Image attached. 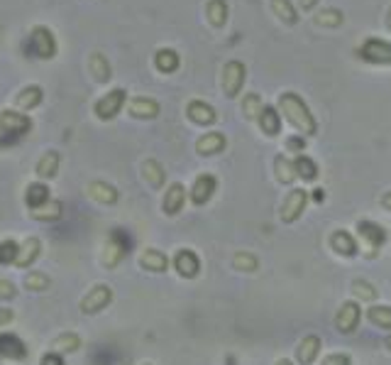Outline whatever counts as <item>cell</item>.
Here are the masks:
<instances>
[{
    "mask_svg": "<svg viewBox=\"0 0 391 365\" xmlns=\"http://www.w3.org/2000/svg\"><path fill=\"white\" fill-rule=\"evenodd\" d=\"M171 265H174V270H176V275L184 277V280H193V277H198V272H201V258H198L196 250H191V247L176 250Z\"/></svg>",
    "mask_w": 391,
    "mask_h": 365,
    "instance_id": "30bf717a",
    "label": "cell"
},
{
    "mask_svg": "<svg viewBox=\"0 0 391 365\" xmlns=\"http://www.w3.org/2000/svg\"><path fill=\"white\" fill-rule=\"evenodd\" d=\"M39 255H42V241L37 236L25 238V243H20V250H17L15 267L17 270H27V267H32L37 263Z\"/></svg>",
    "mask_w": 391,
    "mask_h": 365,
    "instance_id": "e0dca14e",
    "label": "cell"
},
{
    "mask_svg": "<svg viewBox=\"0 0 391 365\" xmlns=\"http://www.w3.org/2000/svg\"><path fill=\"white\" fill-rule=\"evenodd\" d=\"M42 98H45V91L39 89V86H25L20 93L15 96V106L20 108V111H32V108H37L39 103H42Z\"/></svg>",
    "mask_w": 391,
    "mask_h": 365,
    "instance_id": "83f0119b",
    "label": "cell"
},
{
    "mask_svg": "<svg viewBox=\"0 0 391 365\" xmlns=\"http://www.w3.org/2000/svg\"><path fill=\"white\" fill-rule=\"evenodd\" d=\"M245 76H247V69L242 62L233 59L223 67V93L228 98H235V96L240 93L242 86H245Z\"/></svg>",
    "mask_w": 391,
    "mask_h": 365,
    "instance_id": "9c48e42d",
    "label": "cell"
},
{
    "mask_svg": "<svg viewBox=\"0 0 391 365\" xmlns=\"http://www.w3.org/2000/svg\"><path fill=\"white\" fill-rule=\"evenodd\" d=\"M117 353L110 346H98V349L91 353V365H115Z\"/></svg>",
    "mask_w": 391,
    "mask_h": 365,
    "instance_id": "7bdbcfd3",
    "label": "cell"
},
{
    "mask_svg": "<svg viewBox=\"0 0 391 365\" xmlns=\"http://www.w3.org/2000/svg\"><path fill=\"white\" fill-rule=\"evenodd\" d=\"M29 351H27V343L23 338L17 336V333L10 331H0V360H27Z\"/></svg>",
    "mask_w": 391,
    "mask_h": 365,
    "instance_id": "8fae6325",
    "label": "cell"
},
{
    "mask_svg": "<svg viewBox=\"0 0 391 365\" xmlns=\"http://www.w3.org/2000/svg\"><path fill=\"white\" fill-rule=\"evenodd\" d=\"M259 128L267 137H276L281 133V113L272 106H264L262 113H259Z\"/></svg>",
    "mask_w": 391,
    "mask_h": 365,
    "instance_id": "d4e9b609",
    "label": "cell"
},
{
    "mask_svg": "<svg viewBox=\"0 0 391 365\" xmlns=\"http://www.w3.org/2000/svg\"><path fill=\"white\" fill-rule=\"evenodd\" d=\"M186 115H189L191 123L196 125H213L215 120H218V113H215V108L211 106V103L201 101V98H193V101H189V106H186Z\"/></svg>",
    "mask_w": 391,
    "mask_h": 365,
    "instance_id": "ac0fdd59",
    "label": "cell"
},
{
    "mask_svg": "<svg viewBox=\"0 0 391 365\" xmlns=\"http://www.w3.org/2000/svg\"><path fill=\"white\" fill-rule=\"evenodd\" d=\"M233 267H235V270H240V272H257L259 260L254 258L252 253H235Z\"/></svg>",
    "mask_w": 391,
    "mask_h": 365,
    "instance_id": "b9f144b4",
    "label": "cell"
},
{
    "mask_svg": "<svg viewBox=\"0 0 391 365\" xmlns=\"http://www.w3.org/2000/svg\"><path fill=\"white\" fill-rule=\"evenodd\" d=\"M342 20H345V15L337 8H325V10L316 12V25H320V27H340Z\"/></svg>",
    "mask_w": 391,
    "mask_h": 365,
    "instance_id": "f35d334b",
    "label": "cell"
},
{
    "mask_svg": "<svg viewBox=\"0 0 391 365\" xmlns=\"http://www.w3.org/2000/svg\"><path fill=\"white\" fill-rule=\"evenodd\" d=\"M125 101H128V91L125 89H112L108 91L103 98H98L93 106V113L98 120H112L117 113L123 111Z\"/></svg>",
    "mask_w": 391,
    "mask_h": 365,
    "instance_id": "8992f818",
    "label": "cell"
},
{
    "mask_svg": "<svg viewBox=\"0 0 391 365\" xmlns=\"http://www.w3.org/2000/svg\"><path fill=\"white\" fill-rule=\"evenodd\" d=\"M320 336L311 333V336L301 338V343L296 346V360L301 365H313L318 360V353H320Z\"/></svg>",
    "mask_w": 391,
    "mask_h": 365,
    "instance_id": "cb8c5ba5",
    "label": "cell"
},
{
    "mask_svg": "<svg viewBox=\"0 0 391 365\" xmlns=\"http://www.w3.org/2000/svg\"><path fill=\"white\" fill-rule=\"evenodd\" d=\"M15 319V314H12V309H8V307H0V329H5L10 321Z\"/></svg>",
    "mask_w": 391,
    "mask_h": 365,
    "instance_id": "681fc988",
    "label": "cell"
},
{
    "mask_svg": "<svg viewBox=\"0 0 391 365\" xmlns=\"http://www.w3.org/2000/svg\"><path fill=\"white\" fill-rule=\"evenodd\" d=\"M352 292H355V297H357L359 302H375V299H377V289L369 285L367 280H355V282H352Z\"/></svg>",
    "mask_w": 391,
    "mask_h": 365,
    "instance_id": "ee69618b",
    "label": "cell"
},
{
    "mask_svg": "<svg viewBox=\"0 0 391 365\" xmlns=\"http://www.w3.org/2000/svg\"><path fill=\"white\" fill-rule=\"evenodd\" d=\"M15 297H17L15 282L5 280V277H0V302H8V299H15Z\"/></svg>",
    "mask_w": 391,
    "mask_h": 365,
    "instance_id": "f6af8a7d",
    "label": "cell"
},
{
    "mask_svg": "<svg viewBox=\"0 0 391 365\" xmlns=\"http://www.w3.org/2000/svg\"><path fill=\"white\" fill-rule=\"evenodd\" d=\"M215 189H218V179H215V177L198 175L189 189L191 203H193V206H203V203H208L213 199V194H215Z\"/></svg>",
    "mask_w": 391,
    "mask_h": 365,
    "instance_id": "5bb4252c",
    "label": "cell"
},
{
    "mask_svg": "<svg viewBox=\"0 0 391 365\" xmlns=\"http://www.w3.org/2000/svg\"><path fill=\"white\" fill-rule=\"evenodd\" d=\"M112 302V289L110 285H106V282H98V285H93L88 289V292L81 297V302H78V309H81V314L86 316H95L101 314L103 309H108Z\"/></svg>",
    "mask_w": 391,
    "mask_h": 365,
    "instance_id": "277c9868",
    "label": "cell"
},
{
    "mask_svg": "<svg viewBox=\"0 0 391 365\" xmlns=\"http://www.w3.org/2000/svg\"><path fill=\"white\" fill-rule=\"evenodd\" d=\"M381 206H384L386 211H391V191H386L384 197H381Z\"/></svg>",
    "mask_w": 391,
    "mask_h": 365,
    "instance_id": "f907efd6",
    "label": "cell"
},
{
    "mask_svg": "<svg viewBox=\"0 0 391 365\" xmlns=\"http://www.w3.org/2000/svg\"><path fill=\"white\" fill-rule=\"evenodd\" d=\"M359 56L367 59L369 64H384V67H391V42L384 40H367L362 47H359Z\"/></svg>",
    "mask_w": 391,
    "mask_h": 365,
    "instance_id": "4fadbf2b",
    "label": "cell"
},
{
    "mask_svg": "<svg viewBox=\"0 0 391 365\" xmlns=\"http://www.w3.org/2000/svg\"><path fill=\"white\" fill-rule=\"evenodd\" d=\"M328 245L333 247V253H337L340 258H355V255L359 253L357 238L352 236V233H347V230H333Z\"/></svg>",
    "mask_w": 391,
    "mask_h": 365,
    "instance_id": "9a60e30c",
    "label": "cell"
},
{
    "mask_svg": "<svg viewBox=\"0 0 391 365\" xmlns=\"http://www.w3.org/2000/svg\"><path fill=\"white\" fill-rule=\"evenodd\" d=\"M384 346H386V349H389V351H391V336H389V338H386V343H384Z\"/></svg>",
    "mask_w": 391,
    "mask_h": 365,
    "instance_id": "11a10c76",
    "label": "cell"
},
{
    "mask_svg": "<svg viewBox=\"0 0 391 365\" xmlns=\"http://www.w3.org/2000/svg\"><path fill=\"white\" fill-rule=\"evenodd\" d=\"M17 250H20V243H15L12 238H3L0 241V265H15L17 260Z\"/></svg>",
    "mask_w": 391,
    "mask_h": 365,
    "instance_id": "60d3db41",
    "label": "cell"
},
{
    "mask_svg": "<svg viewBox=\"0 0 391 365\" xmlns=\"http://www.w3.org/2000/svg\"><path fill=\"white\" fill-rule=\"evenodd\" d=\"M29 52H32L37 59H54L56 56V37L47 25H34L32 32H29V42H27Z\"/></svg>",
    "mask_w": 391,
    "mask_h": 365,
    "instance_id": "5b68a950",
    "label": "cell"
},
{
    "mask_svg": "<svg viewBox=\"0 0 391 365\" xmlns=\"http://www.w3.org/2000/svg\"><path fill=\"white\" fill-rule=\"evenodd\" d=\"M84 346V341H81V336L73 331H64L62 336H56L54 341H51V351H56V353H76L78 349Z\"/></svg>",
    "mask_w": 391,
    "mask_h": 365,
    "instance_id": "f546056e",
    "label": "cell"
},
{
    "mask_svg": "<svg viewBox=\"0 0 391 365\" xmlns=\"http://www.w3.org/2000/svg\"><path fill=\"white\" fill-rule=\"evenodd\" d=\"M186 206V186L181 181H174V184L167 186L162 199V211L167 216H176L181 214V208Z\"/></svg>",
    "mask_w": 391,
    "mask_h": 365,
    "instance_id": "2e32d148",
    "label": "cell"
},
{
    "mask_svg": "<svg viewBox=\"0 0 391 365\" xmlns=\"http://www.w3.org/2000/svg\"><path fill=\"white\" fill-rule=\"evenodd\" d=\"M274 175H276V181H281V184H294V179H296L294 162L286 155H276L274 157Z\"/></svg>",
    "mask_w": 391,
    "mask_h": 365,
    "instance_id": "d590c367",
    "label": "cell"
},
{
    "mask_svg": "<svg viewBox=\"0 0 391 365\" xmlns=\"http://www.w3.org/2000/svg\"><path fill=\"white\" fill-rule=\"evenodd\" d=\"M134 241L132 236H130L125 228H112L110 233H108V241L106 245H103V267L106 270H115L117 265L123 263L125 258L130 255V250H132Z\"/></svg>",
    "mask_w": 391,
    "mask_h": 365,
    "instance_id": "3957f363",
    "label": "cell"
},
{
    "mask_svg": "<svg viewBox=\"0 0 391 365\" xmlns=\"http://www.w3.org/2000/svg\"><path fill=\"white\" fill-rule=\"evenodd\" d=\"M272 12L286 25H296V20H298V12L294 10L291 0H272Z\"/></svg>",
    "mask_w": 391,
    "mask_h": 365,
    "instance_id": "74e56055",
    "label": "cell"
},
{
    "mask_svg": "<svg viewBox=\"0 0 391 365\" xmlns=\"http://www.w3.org/2000/svg\"><path fill=\"white\" fill-rule=\"evenodd\" d=\"M286 150L289 152H296V155H301L303 150H306V140H303V135H294L286 140Z\"/></svg>",
    "mask_w": 391,
    "mask_h": 365,
    "instance_id": "7dc6e473",
    "label": "cell"
},
{
    "mask_svg": "<svg viewBox=\"0 0 391 365\" xmlns=\"http://www.w3.org/2000/svg\"><path fill=\"white\" fill-rule=\"evenodd\" d=\"M294 169H296V177H301L303 181H313L318 177V164L313 162L308 155H298L294 159Z\"/></svg>",
    "mask_w": 391,
    "mask_h": 365,
    "instance_id": "8d00e7d4",
    "label": "cell"
},
{
    "mask_svg": "<svg viewBox=\"0 0 391 365\" xmlns=\"http://www.w3.org/2000/svg\"><path fill=\"white\" fill-rule=\"evenodd\" d=\"M367 321L377 329L391 331V307L389 304H375L367 309Z\"/></svg>",
    "mask_w": 391,
    "mask_h": 365,
    "instance_id": "4dcf8cb0",
    "label": "cell"
},
{
    "mask_svg": "<svg viewBox=\"0 0 391 365\" xmlns=\"http://www.w3.org/2000/svg\"><path fill=\"white\" fill-rule=\"evenodd\" d=\"M279 113L286 118V123L291 128L298 130V135H316L318 133V123L313 118L311 108L306 106L301 96L294 93V91H286V93L279 96Z\"/></svg>",
    "mask_w": 391,
    "mask_h": 365,
    "instance_id": "6da1fadb",
    "label": "cell"
},
{
    "mask_svg": "<svg viewBox=\"0 0 391 365\" xmlns=\"http://www.w3.org/2000/svg\"><path fill=\"white\" fill-rule=\"evenodd\" d=\"M206 17L213 27H223V25L228 23V3H225V0H208Z\"/></svg>",
    "mask_w": 391,
    "mask_h": 365,
    "instance_id": "e575fe53",
    "label": "cell"
},
{
    "mask_svg": "<svg viewBox=\"0 0 391 365\" xmlns=\"http://www.w3.org/2000/svg\"><path fill=\"white\" fill-rule=\"evenodd\" d=\"M59 164H62V155L56 150H47L42 157H39L37 167H34V172H37L39 181H47V179H54L56 175H59Z\"/></svg>",
    "mask_w": 391,
    "mask_h": 365,
    "instance_id": "603a6c76",
    "label": "cell"
},
{
    "mask_svg": "<svg viewBox=\"0 0 391 365\" xmlns=\"http://www.w3.org/2000/svg\"><path fill=\"white\" fill-rule=\"evenodd\" d=\"M88 69H91V74H93L95 81H101V84H108V81H110V76H112L110 64H108V59L101 54V52H93V54H91Z\"/></svg>",
    "mask_w": 391,
    "mask_h": 365,
    "instance_id": "d6a6232c",
    "label": "cell"
},
{
    "mask_svg": "<svg viewBox=\"0 0 391 365\" xmlns=\"http://www.w3.org/2000/svg\"><path fill=\"white\" fill-rule=\"evenodd\" d=\"M386 27H389V32H391V8H389V12H386Z\"/></svg>",
    "mask_w": 391,
    "mask_h": 365,
    "instance_id": "db71d44e",
    "label": "cell"
},
{
    "mask_svg": "<svg viewBox=\"0 0 391 365\" xmlns=\"http://www.w3.org/2000/svg\"><path fill=\"white\" fill-rule=\"evenodd\" d=\"M142 365H152V363H142Z\"/></svg>",
    "mask_w": 391,
    "mask_h": 365,
    "instance_id": "9f6ffc18",
    "label": "cell"
},
{
    "mask_svg": "<svg viewBox=\"0 0 391 365\" xmlns=\"http://www.w3.org/2000/svg\"><path fill=\"white\" fill-rule=\"evenodd\" d=\"M128 111H130V115L132 118H142V120H152V118H156L159 115V103L154 101V98H150V96H137V98H132L130 101V106H128Z\"/></svg>",
    "mask_w": 391,
    "mask_h": 365,
    "instance_id": "44dd1931",
    "label": "cell"
},
{
    "mask_svg": "<svg viewBox=\"0 0 391 365\" xmlns=\"http://www.w3.org/2000/svg\"><path fill=\"white\" fill-rule=\"evenodd\" d=\"M316 5H318V0H301V8H303V10H313Z\"/></svg>",
    "mask_w": 391,
    "mask_h": 365,
    "instance_id": "816d5d0a",
    "label": "cell"
},
{
    "mask_svg": "<svg viewBox=\"0 0 391 365\" xmlns=\"http://www.w3.org/2000/svg\"><path fill=\"white\" fill-rule=\"evenodd\" d=\"M64 216V203L56 201V199H49L47 203H42L39 208H32V219L42 221V223H54Z\"/></svg>",
    "mask_w": 391,
    "mask_h": 365,
    "instance_id": "4316f807",
    "label": "cell"
},
{
    "mask_svg": "<svg viewBox=\"0 0 391 365\" xmlns=\"http://www.w3.org/2000/svg\"><path fill=\"white\" fill-rule=\"evenodd\" d=\"M49 186L45 184V181H32V184H27V189H25V203L29 206V211L32 208H39L42 203L49 201Z\"/></svg>",
    "mask_w": 391,
    "mask_h": 365,
    "instance_id": "f1b7e54d",
    "label": "cell"
},
{
    "mask_svg": "<svg viewBox=\"0 0 391 365\" xmlns=\"http://www.w3.org/2000/svg\"><path fill=\"white\" fill-rule=\"evenodd\" d=\"M179 64H181V56L174 49H169V47H164V49H159L154 54V67L162 74H174L179 69Z\"/></svg>",
    "mask_w": 391,
    "mask_h": 365,
    "instance_id": "1f68e13d",
    "label": "cell"
},
{
    "mask_svg": "<svg viewBox=\"0 0 391 365\" xmlns=\"http://www.w3.org/2000/svg\"><path fill=\"white\" fill-rule=\"evenodd\" d=\"M32 133V118L20 111L0 113V147L17 145Z\"/></svg>",
    "mask_w": 391,
    "mask_h": 365,
    "instance_id": "7a4b0ae2",
    "label": "cell"
},
{
    "mask_svg": "<svg viewBox=\"0 0 391 365\" xmlns=\"http://www.w3.org/2000/svg\"><path fill=\"white\" fill-rule=\"evenodd\" d=\"M320 365H352V358L347 353H328Z\"/></svg>",
    "mask_w": 391,
    "mask_h": 365,
    "instance_id": "bcb514c9",
    "label": "cell"
},
{
    "mask_svg": "<svg viewBox=\"0 0 391 365\" xmlns=\"http://www.w3.org/2000/svg\"><path fill=\"white\" fill-rule=\"evenodd\" d=\"M142 179H145L152 189H162L164 181H167V172H164L162 162H156V159H145V162H142Z\"/></svg>",
    "mask_w": 391,
    "mask_h": 365,
    "instance_id": "484cf974",
    "label": "cell"
},
{
    "mask_svg": "<svg viewBox=\"0 0 391 365\" xmlns=\"http://www.w3.org/2000/svg\"><path fill=\"white\" fill-rule=\"evenodd\" d=\"M23 287L27 289V292H34V294L47 292V289L51 287V277L42 270H29L23 280Z\"/></svg>",
    "mask_w": 391,
    "mask_h": 365,
    "instance_id": "836d02e7",
    "label": "cell"
},
{
    "mask_svg": "<svg viewBox=\"0 0 391 365\" xmlns=\"http://www.w3.org/2000/svg\"><path fill=\"white\" fill-rule=\"evenodd\" d=\"M140 267L147 272H154V275H162L169 270V258L156 247H145L140 255Z\"/></svg>",
    "mask_w": 391,
    "mask_h": 365,
    "instance_id": "ffe728a7",
    "label": "cell"
},
{
    "mask_svg": "<svg viewBox=\"0 0 391 365\" xmlns=\"http://www.w3.org/2000/svg\"><path fill=\"white\" fill-rule=\"evenodd\" d=\"M357 236L362 245L367 247V258H375L379 247L386 243V230L375 221H357Z\"/></svg>",
    "mask_w": 391,
    "mask_h": 365,
    "instance_id": "52a82bcc",
    "label": "cell"
},
{
    "mask_svg": "<svg viewBox=\"0 0 391 365\" xmlns=\"http://www.w3.org/2000/svg\"><path fill=\"white\" fill-rule=\"evenodd\" d=\"M225 145H228V140H225L223 133L211 130V133H206V135H201L196 140V152L203 155V157H213V155H220L225 150Z\"/></svg>",
    "mask_w": 391,
    "mask_h": 365,
    "instance_id": "d6986e66",
    "label": "cell"
},
{
    "mask_svg": "<svg viewBox=\"0 0 391 365\" xmlns=\"http://www.w3.org/2000/svg\"><path fill=\"white\" fill-rule=\"evenodd\" d=\"M262 108H264V103H262V98H259L257 93H247L245 98H242V113H245L247 120L259 118Z\"/></svg>",
    "mask_w": 391,
    "mask_h": 365,
    "instance_id": "ab89813d",
    "label": "cell"
},
{
    "mask_svg": "<svg viewBox=\"0 0 391 365\" xmlns=\"http://www.w3.org/2000/svg\"><path fill=\"white\" fill-rule=\"evenodd\" d=\"M274 365H294V363H291L289 358H279V360H276V363H274Z\"/></svg>",
    "mask_w": 391,
    "mask_h": 365,
    "instance_id": "f5cc1de1",
    "label": "cell"
},
{
    "mask_svg": "<svg viewBox=\"0 0 391 365\" xmlns=\"http://www.w3.org/2000/svg\"><path fill=\"white\" fill-rule=\"evenodd\" d=\"M88 197L93 199L95 203L112 206V203H117V199H120V191H117L112 184H108V181L95 179V181H91V184H88Z\"/></svg>",
    "mask_w": 391,
    "mask_h": 365,
    "instance_id": "7402d4cb",
    "label": "cell"
},
{
    "mask_svg": "<svg viewBox=\"0 0 391 365\" xmlns=\"http://www.w3.org/2000/svg\"><path fill=\"white\" fill-rule=\"evenodd\" d=\"M362 321V307L357 302H345L335 314V329L340 333H355Z\"/></svg>",
    "mask_w": 391,
    "mask_h": 365,
    "instance_id": "7c38bea8",
    "label": "cell"
},
{
    "mask_svg": "<svg viewBox=\"0 0 391 365\" xmlns=\"http://www.w3.org/2000/svg\"><path fill=\"white\" fill-rule=\"evenodd\" d=\"M39 365H67V363H64V355L62 353L49 351V353H45L42 358H39Z\"/></svg>",
    "mask_w": 391,
    "mask_h": 365,
    "instance_id": "c3c4849f",
    "label": "cell"
},
{
    "mask_svg": "<svg viewBox=\"0 0 391 365\" xmlns=\"http://www.w3.org/2000/svg\"><path fill=\"white\" fill-rule=\"evenodd\" d=\"M308 206V191L306 189H291L286 194V199L281 201V211H279V219L284 223H296L298 219L303 216Z\"/></svg>",
    "mask_w": 391,
    "mask_h": 365,
    "instance_id": "ba28073f",
    "label": "cell"
}]
</instances>
